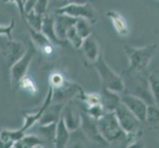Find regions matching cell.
I'll use <instances>...</instances> for the list:
<instances>
[{
    "label": "cell",
    "mask_w": 159,
    "mask_h": 148,
    "mask_svg": "<svg viewBox=\"0 0 159 148\" xmlns=\"http://www.w3.org/2000/svg\"><path fill=\"white\" fill-rule=\"evenodd\" d=\"M78 98L81 99V101L85 104L86 107L97 105V104L102 103V97L100 93H88V94H87V93L83 91L78 96Z\"/></svg>",
    "instance_id": "f1b7e54d"
},
{
    "label": "cell",
    "mask_w": 159,
    "mask_h": 148,
    "mask_svg": "<svg viewBox=\"0 0 159 148\" xmlns=\"http://www.w3.org/2000/svg\"><path fill=\"white\" fill-rule=\"evenodd\" d=\"M43 16L35 13L34 11H31V12L26 14V17H25L24 21H25L26 26H29L31 28L35 29L37 31H41L42 25H43Z\"/></svg>",
    "instance_id": "d4e9b609"
},
{
    "label": "cell",
    "mask_w": 159,
    "mask_h": 148,
    "mask_svg": "<svg viewBox=\"0 0 159 148\" xmlns=\"http://www.w3.org/2000/svg\"><path fill=\"white\" fill-rule=\"evenodd\" d=\"M148 82L150 86V90L154 99L155 105L159 106V74L151 73L148 75Z\"/></svg>",
    "instance_id": "83f0119b"
},
{
    "label": "cell",
    "mask_w": 159,
    "mask_h": 148,
    "mask_svg": "<svg viewBox=\"0 0 159 148\" xmlns=\"http://www.w3.org/2000/svg\"><path fill=\"white\" fill-rule=\"evenodd\" d=\"M66 40L75 48H77V49L81 48L82 43H83V42H84V39L78 34L77 30H76L75 25L71 27V28L67 31V33H66Z\"/></svg>",
    "instance_id": "484cf974"
},
{
    "label": "cell",
    "mask_w": 159,
    "mask_h": 148,
    "mask_svg": "<svg viewBox=\"0 0 159 148\" xmlns=\"http://www.w3.org/2000/svg\"><path fill=\"white\" fill-rule=\"evenodd\" d=\"M71 131L67 128L62 117H60L59 120L57 123V131H56V139H54V147L57 148H64L67 147L68 141L70 138Z\"/></svg>",
    "instance_id": "d6986e66"
},
{
    "label": "cell",
    "mask_w": 159,
    "mask_h": 148,
    "mask_svg": "<svg viewBox=\"0 0 159 148\" xmlns=\"http://www.w3.org/2000/svg\"><path fill=\"white\" fill-rule=\"evenodd\" d=\"M54 13L66 14L76 19H86L91 24H95L98 21V17L94 7L89 2L86 3H72L66 6L60 7L54 10Z\"/></svg>",
    "instance_id": "ba28073f"
},
{
    "label": "cell",
    "mask_w": 159,
    "mask_h": 148,
    "mask_svg": "<svg viewBox=\"0 0 159 148\" xmlns=\"http://www.w3.org/2000/svg\"><path fill=\"white\" fill-rule=\"evenodd\" d=\"M115 114L119 120L120 127L129 134L141 133L142 122L130 111V110L120 102V105L115 110Z\"/></svg>",
    "instance_id": "52a82bcc"
},
{
    "label": "cell",
    "mask_w": 159,
    "mask_h": 148,
    "mask_svg": "<svg viewBox=\"0 0 159 148\" xmlns=\"http://www.w3.org/2000/svg\"><path fill=\"white\" fill-rule=\"evenodd\" d=\"M78 19L71 17L66 14H57L54 15V27H56L57 36L60 40H66V33L72 26L76 24ZM68 42V41H67Z\"/></svg>",
    "instance_id": "4fadbf2b"
},
{
    "label": "cell",
    "mask_w": 159,
    "mask_h": 148,
    "mask_svg": "<svg viewBox=\"0 0 159 148\" xmlns=\"http://www.w3.org/2000/svg\"><path fill=\"white\" fill-rule=\"evenodd\" d=\"M82 52H83L86 59L90 63L94 62L95 60L99 57V56L102 53L99 43L93 35H90L84 39V42L81 47Z\"/></svg>",
    "instance_id": "2e32d148"
},
{
    "label": "cell",
    "mask_w": 159,
    "mask_h": 148,
    "mask_svg": "<svg viewBox=\"0 0 159 148\" xmlns=\"http://www.w3.org/2000/svg\"><path fill=\"white\" fill-rule=\"evenodd\" d=\"M89 2V0H52V5L54 10L66 6L68 4H72V3H86Z\"/></svg>",
    "instance_id": "836d02e7"
},
{
    "label": "cell",
    "mask_w": 159,
    "mask_h": 148,
    "mask_svg": "<svg viewBox=\"0 0 159 148\" xmlns=\"http://www.w3.org/2000/svg\"><path fill=\"white\" fill-rule=\"evenodd\" d=\"M102 104L107 112H114L120 104V93L112 91L102 86L101 89Z\"/></svg>",
    "instance_id": "ac0fdd59"
},
{
    "label": "cell",
    "mask_w": 159,
    "mask_h": 148,
    "mask_svg": "<svg viewBox=\"0 0 159 148\" xmlns=\"http://www.w3.org/2000/svg\"><path fill=\"white\" fill-rule=\"evenodd\" d=\"M35 47L30 46V47L27 49L24 56L10 67L11 86H12L13 92H16L18 90V88H20V82L26 76L27 71H28L30 66V63L32 62L33 57L35 56Z\"/></svg>",
    "instance_id": "8992f818"
},
{
    "label": "cell",
    "mask_w": 159,
    "mask_h": 148,
    "mask_svg": "<svg viewBox=\"0 0 159 148\" xmlns=\"http://www.w3.org/2000/svg\"><path fill=\"white\" fill-rule=\"evenodd\" d=\"M27 29H28L30 33L31 39L36 47L39 48L43 54H46V56H50V54L52 53L53 43L48 39L45 34H43L42 31H37L29 26H27Z\"/></svg>",
    "instance_id": "5bb4252c"
},
{
    "label": "cell",
    "mask_w": 159,
    "mask_h": 148,
    "mask_svg": "<svg viewBox=\"0 0 159 148\" xmlns=\"http://www.w3.org/2000/svg\"><path fill=\"white\" fill-rule=\"evenodd\" d=\"M20 88L25 89L26 91H29L31 93H35L37 91V87L34 83V81H33L30 77H27V76H25V77L21 80Z\"/></svg>",
    "instance_id": "d6a6232c"
},
{
    "label": "cell",
    "mask_w": 159,
    "mask_h": 148,
    "mask_svg": "<svg viewBox=\"0 0 159 148\" xmlns=\"http://www.w3.org/2000/svg\"><path fill=\"white\" fill-rule=\"evenodd\" d=\"M91 23L86 19H78L77 22L75 24V28L77 30L78 34L83 38V39H86L87 37L92 35V27H91Z\"/></svg>",
    "instance_id": "4316f807"
},
{
    "label": "cell",
    "mask_w": 159,
    "mask_h": 148,
    "mask_svg": "<svg viewBox=\"0 0 159 148\" xmlns=\"http://www.w3.org/2000/svg\"><path fill=\"white\" fill-rule=\"evenodd\" d=\"M42 33L47 36L54 46H65L67 43V41L60 40L57 36L56 27H54V16L52 14L47 13L43 16V25H42Z\"/></svg>",
    "instance_id": "9a60e30c"
},
{
    "label": "cell",
    "mask_w": 159,
    "mask_h": 148,
    "mask_svg": "<svg viewBox=\"0 0 159 148\" xmlns=\"http://www.w3.org/2000/svg\"><path fill=\"white\" fill-rule=\"evenodd\" d=\"M37 2H38V0H26V2L24 4L26 14L34 10V7H35V5H36Z\"/></svg>",
    "instance_id": "d590c367"
},
{
    "label": "cell",
    "mask_w": 159,
    "mask_h": 148,
    "mask_svg": "<svg viewBox=\"0 0 159 148\" xmlns=\"http://www.w3.org/2000/svg\"><path fill=\"white\" fill-rule=\"evenodd\" d=\"M150 128H156L159 124V106L148 105L146 112L145 122Z\"/></svg>",
    "instance_id": "cb8c5ba5"
},
{
    "label": "cell",
    "mask_w": 159,
    "mask_h": 148,
    "mask_svg": "<svg viewBox=\"0 0 159 148\" xmlns=\"http://www.w3.org/2000/svg\"><path fill=\"white\" fill-rule=\"evenodd\" d=\"M48 6H50V0H38L33 11L39 15L45 16L47 13H48Z\"/></svg>",
    "instance_id": "1f68e13d"
},
{
    "label": "cell",
    "mask_w": 159,
    "mask_h": 148,
    "mask_svg": "<svg viewBox=\"0 0 159 148\" xmlns=\"http://www.w3.org/2000/svg\"><path fill=\"white\" fill-rule=\"evenodd\" d=\"M66 79H65L64 76L60 73V72H52L50 77H48V82H50V86L52 87V89H57L59 87H61L64 83Z\"/></svg>",
    "instance_id": "4dcf8cb0"
},
{
    "label": "cell",
    "mask_w": 159,
    "mask_h": 148,
    "mask_svg": "<svg viewBox=\"0 0 159 148\" xmlns=\"http://www.w3.org/2000/svg\"><path fill=\"white\" fill-rule=\"evenodd\" d=\"M81 130L83 131L86 137L89 139L90 142L99 146H110L108 142L104 139L99 128H98L97 120L92 119L87 113L81 112Z\"/></svg>",
    "instance_id": "9c48e42d"
},
{
    "label": "cell",
    "mask_w": 159,
    "mask_h": 148,
    "mask_svg": "<svg viewBox=\"0 0 159 148\" xmlns=\"http://www.w3.org/2000/svg\"><path fill=\"white\" fill-rule=\"evenodd\" d=\"M26 52L27 49L24 43L18 41H13V39L8 40L6 43V47L4 49H2V53L9 67L12 66L16 61H18L26 53Z\"/></svg>",
    "instance_id": "8fae6325"
},
{
    "label": "cell",
    "mask_w": 159,
    "mask_h": 148,
    "mask_svg": "<svg viewBox=\"0 0 159 148\" xmlns=\"http://www.w3.org/2000/svg\"><path fill=\"white\" fill-rule=\"evenodd\" d=\"M64 104L59 103H51L46 109L43 117L39 120L40 124H50V123H57L60 117H61L62 109Z\"/></svg>",
    "instance_id": "e0dca14e"
},
{
    "label": "cell",
    "mask_w": 159,
    "mask_h": 148,
    "mask_svg": "<svg viewBox=\"0 0 159 148\" xmlns=\"http://www.w3.org/2000/svg\"><path fill=\"white\" fill-rule=\"evenodd\" d=\"M91 65L97 71L103 87H106V88L118 93L124 92L125 85H124V80L122 75L117 74L109 66L105 58L103 56V53H101L99 57L94 62L91 63Z\"/></svg>",
    "instance_id": "5b68a950"
},
{
    "label": "cell",
    "mask_w": 159,
    "mask_h": 148,
    "mask_svg": "<svg viewBox=\"0 0 159 148\" xmlns=\"http://www.w3.org/2000/svg\"><path fill=\"white\" fill-rule=\"evenodd\" d=\"M41 136H43V140H47L51 144L54 146V139H56V131H57V123H50V124H40V128L38 130Z\"/></svg>",
    "instance_id": "7402d4cb"
},
{
    "label": "cell",
    "mask_w": 159,
    "mask_h": 148,
    "mask_svg": "<svg viewBox=\"0 0 159 148\" xmlns=\"http://www.w3.org/2000/svg\"><path fill=\"white\" fill-rule=\"evenodd\" d=\"M107 16L108 18L110 19V21L112 22L114 29L116 30V32L118 33V35L120 37H127L129 36V26L125 19L120 15L117 11H108L107 12Z\"/></svg>",
    "instance_id": "ffe728a7"
},
{
    "label": "cell",
    "mask_w": 159,
    "mask_h": 148,
    "mask_svg": "<svg viewBox=\"0 0 159 148\" xmlns=\"http://www.w3.org/2000/svg\"><path fill=\"white\" fill-rule=\"evenodd\" d=\"M5 3H15L17 5V7L20 11V14L22 16L23 20H25L26 17V12H25V7H24V1L23 0H2Z\"/></svg>",
    "instance_id": "e575fe53"
},
{
    "label": "cell",
    "mask_w": 159,
    "mask_h": 148,
    "mask_svg": "<svg viewBox=\"0 0 159 148\" xmlns=\"http://www.w3.org/2000/svg\"><path fill=\"white\" fill-rule=\"evenodd\" d=\"M61 117L63 118L65 123L70 131L76 130L80 128L81 125V112L78 111L72 101H69L66 104H64Z\"/></svg>",
    "instance_id": "7c38bea8"
},
{
    "label": "cell",
    "mask_w": 159,
    "mask_h": 148,
    "mask_svg": "<svg viewBox=\"0 0 159 148\" xmlns=\"http://www.w3.org/2000/svg\"><path fill=\"white\" fill-rule=\"evenodd\" d=\"M46 141L37 134H25L20 140L14 143L15 148H35L41 147Z\"/></svg>",
    "instance_id": "44dd1931"
},
{
    "label": "cell",
    "mask_w": 159,
    "mask_h": 148,
    "mask_svg": "<svg viewBox=\"0 0 159 148\" xmlns=\"http://www.w3.org/2000/svg\"><path fill=\"white\" fill-rule=\"evenodd\" d=\"M120 102L125 104L142 123L145 122L148 104L144 100H142L139 97L127 94V93H120Z\"/></svg>",
    "instance_id": "30bf717a"
},
{
    "label": "cell",
    "mask_w": 159,
    "mask_h": 148,
    "mask_svg": "<svg viewBox=\"0 0 159 148\" xmlns=\"http://www.w3.org/2000/svg\"><path fill=\"white\" fill-rule=\"evenodd\" d=\"M52 92H53L52 88L50 86L48 87V94L45 98V101H43L41 108L38 110V111H36L35 113L24 114L25 123L23 124V127L19 129H1L0 130V138H1L3 141L8 142V143L12 144L14 146V143L16 141L20 140L22 137H23L25 133L31 128L34 127L36 123H39V120L41 119L43 113L46 111V109L52 101Z\"/></svg>",
    "instance_id": "3957f363"
},
{
    "label": "cell",
    "mask_w": 159,
    "mask_h": 148,
    "mask_svg": "<svg viewBox=\"0 0 159 148\" xmlns=\"http://www.w3.org/2000/svg\"><path fill=\"white\" fill-rule=\"evenodd\" d=\"M84 111L87 113L88 116H90L92 119H94L96 120L101 119L104 114L107 113L102 103L97 104V105H93V106H87Z\"/></svg>",
    "instance_id": "f546056e"
},
{
    "label": "cell",
    "mask_w": 159,
    "mask_h": 148,
    "mask_svg": "<svg viewBox=\"0 0 159 148\" xmlns=\"http://www.w3.org/2000/svg\"><path fill=\"white\" fill-rule=\"evenodd\" d=\"M98 128L110 146L129 147V135L123 129L115 112H107L97 120Z\"/></svg>",
    "instance_id": "6da1fadb"
},
{
    "label": "cell",
    "mask_w": 159,
    "mask_h": 148,
    "mask_svg": "<svg viewBox=\"0 0 159 148\" xmlns=\"http://www.w3.org/2000/svg\"><path fill=\"white\" fill-rule=\"evenodd\" d=\"M89 142H90L89 139L86 137V135L84 134L83 131L81 130L80 128L78 129H76V130L71 131L70 138H69V141H68V144H71L70 146H72V147H83V146H85L83 144H87V143H89Z\"/></svg>",
    "instance_id": "603a6c76"
},
{
    "label": "cell",
    "mask_w": 159,
    "mask_h": 148,
    "mask_svg": "<svg viewBox=\"0 0 159 148\" xmlns=\"http://www.w3.org/2000/svg\"><path fill=\"white\" fill-rule=\"evenodd\" d=\"M144 73L145 71H136L129 68L124 71L122 77L125 90L123 93L139 97L148 105H154L155 103L150 90L148 75H145Z\"/></svg>",
    "instance_id": "7a4b0ae2"
},
{
    "label": "cell",
    "mask_w": 159,
    "mask_h": 148,
    "mask_svg": "<svg viewBox=\"0 0 159 148\" xmlns=\"http://www.w3.org/2000/svg\"><path fill=\"white\" fill-rule=\"evenodd\" d=\"M125 51L129 59V69L145 71L157 52V45L152 43L143 47L125 46Z\"/></svg>",
    "instance_id": "277c9868"
}]
</instances>
